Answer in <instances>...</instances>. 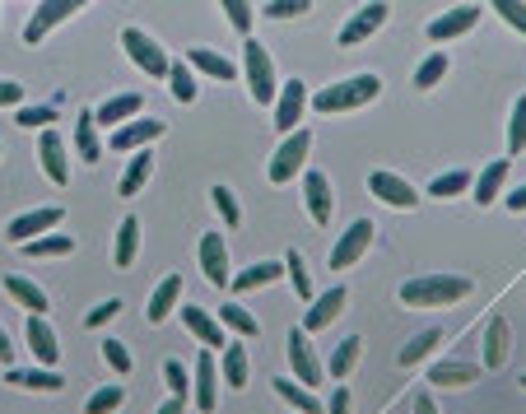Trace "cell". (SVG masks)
<instances>
[{"instance_id":"1","label":"cell","mask_w":526,"mask_h":414,"mask_svg":"<svg viewBox=\"0 0 526 414\" xmlns=\"http://www.w3.org/2000/svg\"><path fill=\"white\" fill-rule=\"evenodd\" d=\"M471 289L475 284L466 275H415L396 289V298L405 308H447V303H461Z\"/></svg>"},{"instance_id":"2","label":"cell","mask_w":526,"mask_h":414,"mask_svg":"<svg viewBox=\"0 0 526 414\" xmlns=\"http://www.w3.org/2000/svg\"><path fill=\"white\" fill-rule=\"evenodd\" d=\"M378 94H382L378 75H350V80H340V84H331V89H322V94L312 98V107L331 117V112H354V107L373 103Z\"/></svg>"},{"instance_id":"3","label":"cell","mask_w":526,"mask_h":414,"mask_svg":"<svg viewBox=\"0 0 526 414\" xmlns=\"http://www.w3.org/2000/svg\"><path fill=\"white\" fill-rule=\"evenodd\" d=\"M243 70H247V89H252V98H257L261 107L275 103L280 80H275V61H270V52L261 47V42H247L243 47Z\"/></svg>"},{"instance_id":"4","label":"cell","mask_w":526,"mask_h":414,"mask_svg":"<svg viewBox=\"0 0 526 414\" xmlns=\"http://www.w3.org/2000/svg\"><path fill=\"white\" fill-rule=\"evenodd\" d=\"M308 149H312V131H308V126H298L294 135H284V145L275 149V159H270V182H275V187L294 182L298 168L308 163Z\"/></svg>"},{"instance_id":"5","label":"cell","mask_w":526,"mask_h":414,"mask_svg":"<svg viewBox=\"0 0 526 414\" xmlns=\"http://www.w3.org/2000/svg\"><path fill=\"white\" fill-rule=\"evenodd\" d=\"M373 238H378V228H373V219H354L345 233H340V242L331 247V270H350L359 256L373 247Z\"/></svg>"},{"instance_id":"6","label":"cell","mask_w":526,"mask_h":414,"mask_svg":"<svg viewBox=\"0 0 526 414\" xmlns=\"http://www.w3.org/2000/svg\"><path fill=\"white\" fill-rule=\"evenodd\" d=\"M122 47L131 52V61L145 70V75H168V70H173V61L163 56V47L149 38L145 28H126V33H122Z\"/></svg>"},{"instance_id":"7","label":"cell","mask_w":526,"mask_h":414,"mask_svg":"<svg viewBox=\"0 0 526 414\" xmlns=\"http://www.w3.org/2000/svg\"><path fill=\"white\" fill-rule=\"evenodd\" d=\"M303 107H308V84L303 80L280 84V94H275V126L284 135H294L303 126Z\"/></svg>"},{"instance_id":"8","label":"cell","mask_w":526,"mask_h":414,"mask_svg":"<svg viewBox=\"0 0 526 414\" xmlns=\"http://www.w3.org/2000/svg\"><path fill=\"white\" fill-rule=\"evenodd\" d=\"M303 201H308V214L312 224H331L336 214V191H331V177L326 173H303Z\"/></svg>"},{"instance_id":"9","label":"cell","mask_w":526,"mask_h":414,"mask_svg":"<svg viewBox=\"0 0 526 414\" xmlns=\"http://www.w3.org/2000/svg\"><path fill=\"white\" fill-rule=\"evenodd\" d=\"M75 10H80L75 0H42L38 10H33V19L24 24V42H28V47H33V42H42L56 24H61V19H70Z\"/></svg>"},{"instance_id":"10","label":"cell","mask_w":526,"mask_h":414,"mask_svg":"<svg viewBox=\"0 0 526 414\" xmlns=\"http://www.w3.org/2000/svg\"><path fill=\"white\" fill-rule=\"evenodd\" d=\"M38 163L52 187H66L70 182V163H66V145H61V131H42L38 135Z\"/></svg>"},{"instance_id":"11","label":"cell","mask_w":526,"mask_h":414,"mask_svg":"<svg viewBox=\"0 0 526 414\" xmlns=\"http://www.w3.org/2000/svg\"><path fill=\"white\" fill-rule=\"evenodd\" d=\"M289 368L298 373V382L303 387H317L322 382V363H317V354H312V340H308V331H289Z\"/></svg>"},{"instance_id":"12","label":"cell","mask_w":526,"mask_h":414,"mask_svg":"<svg viewBox=\"0 0 526 414\" xmlns=\"http://www.w3.org/2000/svg\"><path fill=\"white\" fill-rule=\"evenodd\" d=\"M480 5H457V10H447V14H438L429 24V38L433 42H452V38H461V33H471L475 24H480Z\"/></svg>"},{"instance_id":"13","label":"cell","mask_w":526,"mask_h":414,"mask_svg":"<svg viewBox=\"0 0 526 414\" xmlns=\"http://www.w3.org/2000/svg\"><path fill=\"white\" fill-rule=\"evenodd\" d=\"M201 270H205V280L215 284V289H224V284L233 280L229 247H224V238H219V233H201Z\"/></svg>"},{"instance_id":"14","label":"cell","mask_w":526,"mask_h":414,"mask_svg":"<svg viewBox=\"0 0 526 414\" xmlns=\"http://www.w3.org/2000/svg\"><path fill=\"white\" fill-rule=\"evenodd\" d=\"M368 191H373L378 201H387L392 210H415V201H419L415 187L396 173H368Z\"/></svg>"},{"instance_id":"15","label":"cell","mask_w":526,"mask_h":414,"mask_svg":"<svg viewBox=\"0 0 526 414\" xmlns=\"http://www.w3.org/2000/svg\"><path fill=\"white\" fill-rule=\"evenodd\" d=\"M61 224V210L56 205H47V210H28V214H19V219H10V228H5V238L10 242H33L38 233H47V228H56Z\"/></svg>"},{"instance_id":"16","label":"cell","mask_w":526,"mask_h":414,"mask_svg":"<svg viewBox=\"0 0 526 414\" xmlns=\"http://www.w3.org/2000/svg\"><path fill=\"white\" fill-rule=\"evenodd\" d=\"M387 5H364V10H354V19L340 28V47H359L364 38H373L382 24H387Z\"/></svg>"},{"instance_id":"17","label":"cell","mask_w":526,"mask_h":414,"mask_svg":"<svg viewBox=\"0 0 526 414\" xmlns=\"http://www.w3.org/2000/svg\"><path fill=\"white\" fill-rule=\"evenodd\" d=\"M345 284H331L326 294L312 298V308L303 312V331H322V326H331V321L340 317V308H345Z\"/></svg>"},{"instance_id":"18","label":"cell","mask_w":526,"mask_h":414,"mask_svg":"<svg viewBox=\"0 0 526 414\" xmlns=\"http://www.w3.org/2000/svg\"><path fill=\"white\" fill-rule=\"evenodd\" d=\"M191 401L201 414H215L219 405V377H215V354H201L196 359V382H191Z\"/></svg>"},{"instance_id":"19","label":"cell","mask_w":526,"mask_h":414,"mask_svg":"<svg viewBox=\"0 0 526 414\" xmlns=\"http://www.w3.org/2000/svg\"><path fill=\"white\" fill-rule=\"evenodd\" d=\"M163 135V121H131V126H122V131H112V149L117 154H140V149H149L154 140Z\"/></svg>"},{"instance_id":"20","label":"cell","mask_w":526,"mask_h":414,"mask_svg":"<svg viewBox=\"0 0 526 414\" xmlns=\"http://www.w3.org/2000/svg\"><path fill=\"white\" fill-rule=\"evenodd\" d=\"M480 363H466V359H443L429 368V387H471V382H480Z\"/></svg>"},{"instance_id":"21","label":"cell","mask_w":526,"mask_h":414,"mask_svg":"<svg viewBox=\"0 0 526 414\" xmlns=\"http://www.w3.org/2000/svg\"><path fill=\"white\" fill-rule=\"evenodd\" d=\"M508 349H513V331H508V317H489L485 326V363L480 368H503L508 363Z\"/></svg>"},{"instance_id":"22","label":"cell","mask_w":526,"mask_h":414,"mask_svg":"<svg viewBox=\"0 0 526 414\" xmlns=\"http://www.w3.org/2000/svg\"><path fill=\"white\" fill-rule=\"evenodd\" d=\"M182 321H187V331L201 340V345H210V349H224L229 340H224V326H219V317H210L205 308H196V303H187L182 308Z\"/></svg>"},{"instance_id":"23","label":"cell","mask_w":526,"mask_h":414,"mask_svg":"<svg viewBox=\"0 0 526 414\" xmlns=\"http://www.w3.org/2000/svg\"><path fill=\"white\" fill-rule=\"evenodd\" d=\"M135 252H140V219L126 214L122 224H117V238H112V266L117 270L135 266Z\"/></svg>"},{"instance_id":"24","label":"cell","mask_w":526,"mask_h":414,"mask_svg":"<svg viewBox=\"0 0 526 414\" xmlns=\"http://www.w3.org/2000/svg\"><path fill=\"white\" fill-rule=\"evenodd\" d=\"M28 349L38 354L42 368H52V363H56L61 349H56V331H52V321H47V317H28Z\"/></svg>"},{"instance_id":"25","label":"cell","mask_w":526,"mask_h":414,"mask_svg":"<svg viewBox=\"0 0 526 414\" xmlns=\"http://www.w3.org/2000/svg\"><path fill=\"white\" fill-rule=\"evenodd\" d=\"M177 298H182V275H163V284L149 294V326H159L168 312H177Z\"/></svg>"},{"instance_id":"26","label":"cell","mask_w":526,"mask_h":414,"mask_svg":"<svg viewBox=\"0 0 526 414\" xmlns=\"http://www.w3.org/2000/svg\"><path fill=\"white\" fill-rule=\"evenodd\" d=\"M284 275V261H257V266H247L243 275H233V294H252V289H266L270 280H280Z\"/></svg>"},{"instance_id":"27","label":"cell","mask_w":526,"mask_h":414,"mask_svg":"<svg viewBox=\"0 0 526 414\" xmlns=\"http://www.w3.org/2000/svg\"><path fill=\"white\" fill-rule=\"evenodd\" d=\"M140 107H145V98L140 94H117V98H108V103L98 107L94 121L98 126H122V121H131L135 112H140Z\"/></svg>"},{"instance_id":"28","label":"cell","mask_w":526,"mask_h":414,"mask_svg":"<svg viewBox=\"0 0 526 414\" xmlns=\"http://www.w3.org/2000/svg\"><path fill=\"white\" fill-rule=\"evenodd\" d=\"M75 154H80L84 163H98V159H103V145H98V121H94V112H80V117H75Z\"/></svg>"},{"instance_id":"29","label":"cell","mask_w":526,"mask_h":414,"mask_svg":"<svg viewBox=\"0 0 526 414\" xmlns=\"http://www.w3.org/2000/svg\"><path fill=\"white\" fill-rule=\"evenodd\" d=\"M359 354H364V340H359V335H345V340H340V345L331 349V363H326V373L336 377V382H345V377L354 373Z\"/></svg>"},{"instance_id":"30","label":"cell","mask_w":526,"mask_h":414,"mask_svg":"<svg viewBox=\"0 0 526 414\" xmlns=\"http://www.w3.org/2000/svg\"><path fill=\"white\" fill-rule=\"evenodd\" d=\"M187 66L205 70V75H210V80H233V75H238V66H233L229 56L210 52V47H191V52H187Z\"/></svg>"},{"instance_id":"31","label":"cell","mask_w":526,"mask_h":414,"mask_svg":"<svg viewBox=\"0 0 526 414\" xmlns=\"http://www.w3.org/2000/svg\"><path fill=\"white\" fill-rule=\"evenodd\" d=\"M438 345H443V331H438V326H429V331H419L415 340H410V345L396 354V363H401V368H419V363L429 359Z\"/></svg>"},{"instance_id":"32","label":"cell","mask_w":526,"mask_h":414,"mask_svg":"<svg viewBox=\"0 0 526 414\" xmlns=\"http://www.w3.org/2000/svg\"><path fill=\"white\" fill-rule=\"evenodd\" d=\"M503 182H508V159H494V163H485V173L475 177V201H480V205L499 201Z\"/></svg>"},{"instance_id":"33","label":"cell","mask_w":526,"mask_h":414,"mask_svg":"<svg viewBox=\"0 0 526 414\" xmlns=\"http://www.w3.org/2000/svg\"><path fill=\"white\" fill-rule=\"evenodd\" d=\"M5 289H10L14 303H24L33 317H42V312H47V294H42L33 280H24V275H5Z\"/></svg>"},{"instance_id":"34","label":"cell","mask_w":526,"mask_h":414,"mask_svg":"<svg viewBox=\"0 0 526 414\" xmlns=\"http://www.w3.org/2000/svg\"><path fill=\"white\" fill-rule=\"evenodd\" d=\"M149 173H154V154L149 149H140V154H131V163H126V173H122V196H135V191H145Z\"/></svg>"},{"instance_id":"35","label":"cell","mask_w":526,"mask_h":414,"mask_svg":"<svg viewBox=\"0 0 526 414\" xmlns=\"http://www.w3.org/2000/svg\"><path fill=\"white\" fill-rule=\"evenodd\" d=\"M10 382L14 387H28V391H61L66 382H61V373H52V368H10Z\"/></svg>"},{"instance_id":"36","label":"cell","mask_w":526,"mask_h":414,"mask_svg":"<svg viewBox=\"0 0 526 414\" xmlns=\"http://www.w3.org/2000/svg\"><path fill=\"white\" fill-rule=\"evenodd\" d=\"M270 387L280 391L284 401L294 405V414H322V405H317V396H312L308 387H298V382H289V377H275Z\"/></svg>"},{"instance_id":"37","label":"cell","mask_w":526,"mask_h":414,"mask_svg":"<svg viewBox=\"0 0 526 414\" xmlns=\"http://www.w3.org/2000/svg\"><path fill=\"white\" fill-rule=\"evenodd\" d=\"M284 275H289V284H294V294H298V298H303V303L312 308V298H317V289H312L308 261H303L298 252H289V256H284Z\"/></svg>"},{"instance_id":"38","label":"cell","mask_w":526,"mask_h":414,"mask_svg":"<svg viewBox=\"0 0 526 414\" xmlns=\"http://www.w3.org/2000/svg\"><path fill=\"white\" fill-rule=\"evenodd\" d=\"M247 349L243 345H224V387H233V391H243L247 387Z\"/></svg>"},{"instance_id":"39","label":"cell","mask_w":526,"mask_h":414,"mask_svg":"<svg viewBox=\"0 0 526 414\" xmlns=\"http://www.w3.org/2000/svg\"><path fill=\"white\" fill-rule=\"evenodd\" d=\"M219 326H229V331H238V335H257L261 331V321L252 317L243 303H224V308H219Z\"/></svg>"},{"instance_id":"40","label":"cell","mask_w":526,"mask_h":414,"mask_svg":"<svg viewBox=\"0 0 526 414\" xmlns=\"http://www.w3.org/2000/svg\"><path fill=\"white\" fill-rule=\"evenodd\" d=\"M168 84H173L177 103H196V75H191L187 61H173V70H168Z\"/></svg>"},{"instance_id":"41","label":"cell","mask_w":526,"mask_h":414,"mask_svg":"<svg viewBox=\"0 0 526 414\" xmlns=\"http://www.w3.org/2000/svg\"><path fill=\"white\" fill-rule=\"evenodd\" d=\"M466 187H471V173H466V168H452V173H443V177H433V182H429V191L438 196V201H447V196H461Z\"/></svg>"},{"instance_id":"42","label":"cell","mask_w":526,"mask_h":414,"mask_svg":"<svg viewBox=\"0 0 526 414\" xmlns=\"http://www.w3.org/2000/svg\"><path fill=\"white\" fill-rule=\"evenodd\" d=\"M122 401H126V387H98L84 401V414H112V410H122Z\"/></svg>"},{"instance_id":"43","label":"cell","mask_w":526,"mask_h":414,"mask_svg":"<svg viewBox=\"0 0 526 414\" xmlns=\"http://www.w3.org/2000/svg\"><path fill=\"white\" fill-rule=\"evenodd\" d=\"M70 252H75V238H61V233L24 242V256H70Z\"/></svg>"},{"instance_id":"44","label":"cell","mask_w":526,"mask_h":414,"mask_svg":"<svg viewBox=\"0 0 526 414\" xmlns=\"http://www.w3.org/2000/svg\"><path fill=\"white\" fill-rule=\"evenodd\" d=\"M508 154H526V94L513 103V121H508Z\"/></svg>"},{"instance_id":"45","label":"cell","mask_w":526,"mask_h":414,"mask_svg":"<svg viewBox=\"0 0 526 414\" xmlns=\"http://www.w3.org/2000/svg\"><path fill=\"white\" fill-rule=\"evenodd\" d=\"M447 75V52H433L429 61H419L415 70V89H433V84Z\"/></svg>"},{"instance_id":"46","label":"cell","mask_w":526,"mask_h":414,"mask_svg":"<svg viewBox=\"0 0 526 414\" xmlns=\"http://www.w3.org/2000/svg\"><path fill=\"white\" fill-rule=\"evenodd\" d=\"M210 201H215V210L224 214V224L238 228L243 224V210H238V196H233L229 187H210Z\"/></svg>"},{"instance_id":"47","label":"cell","mask_w":526,"mask_h":414,"mask_svg":"<svg viewBox=\"0 0 526 414\" xmlns=\"http://www.w3.org/2000/svg\"><path fill=\"white\" fill-rule=\"evenodd\" d=\"M98 349H103V359H108V368H112V373H131V368H135V359H131V349H126L122 345V340H103V345H98Z\"/></svg>"},{"instance_id":"48","label":"cell","mask_w":526,"mask_h":414,"mask_svg":"<svg viewBox=\"0 0 526 414\" xmlns=\"http://www.w3.org/2000/svg\"><path fill=\"white\" fill-rule=\"evenodd\" d=\"M163 382H168V391H173V401H187L191 382H187V368H182L177 359H168V363H163Z\"/></svg>"},{"instance_id":"49","label":"cell","mask_w":526,"mask_h":414,"mask_svg":"<svg viewBox=\"0 0 526 414\" xmlns=\"http://www.w3.org/2000/svg\"><path fill=\"white\" fill-rule=\"evenodd\" d=\"M224 14H229V24L238 28V33H252V5H247V0H229V5H224Z\"/></svg>"},{"instance_id":"50","label":"cell","mask_w":526,"mask_h":414,"mask_svg":"<svg viewBox=\"0 0 526 414\" xmlns=\"http://www.w3.org/2000/svg\"><path fill=\"white\" fill-rule=\"evenodd\" d=\"M52 121H56V107H24V112H19V126H33V131H38V126L52 131Z\"/></svg>"},{"instance_id":"51","label":"cell","mask_w":526,"mask_h":414,"mask_svg":"<svg viewBox=\"0 0 526 414\" xmlns=\"http://www.w3.org/2000/svg\"><path fill=\"white\" fill-rule=\"evenodd\" d=\"M261 14L266 19H294V14H308V5L303 0H275V5H261Z\"/></svg>"},{"instance_id":"52","label":"cell","mask_w":526,"mask_h":414,"mask_svg":"<svg viewBox=\"0 0 526 414\" xmlns=\"http://www.w3.org/2000/svg\"><path fill=\"white\" fill-rule=\"evenodd\" d=\"M494 14H503V24H508V28H522V33H526V5H517V0H499Z\"/></svg>"},{"instance_id":"53","label":"cell","mask_w":526,"mask_h":414,"mask_svg":"<svg viewBox=\"0 0 526 414\" xmlns=\"http://www.w3.org/2000/svg\"><path fill=\"white\" fill-rule=\"evenodd\" d=\"M117 312H122V298H108V303H98V308L84 317V326H108Z\"/></svg>"},{"instance_id":"54","label":"cell","mask_w":526,"mask_h":414,"mask_svg":"<svg viewBox=\"0 0 526 414\" xmlns=\"http://www.w3.org/2000/svg\"><path fill=\"white\" fill-rule=\"evenodd\" d=\"M14 103H24V84L0 80V107H14Z\"/></svg>"},{"instance_id":"55","label":"cell","mask_w":526,"mask_h":414,"mask_svg":"<svg viewBox=\"0 0 526 414\" xmlns=\"http://www.w3.org/2000/svg\"><path fill=\"white\" fill-rule=\"evenodd\" d=\"M326 414H350V391L336 387V396L326 401Z\"/></svg>"},{"instance_id":"56","label":"cell","mask_w":526,"mask_h":414,"mask_svg":"<svg viewBox=\"0 0 526 414\" xmlns=\"http://www.w3.org/2000/svg\"><path fill=\"white\" fill-rule=\"evenodd\" d=\"M508 210H513V214L526 210V187H513V191H508Z\"/></svg>"},{"instance_id":"57","label":"cell","mask_w":526,"mask_h":414,"mask_svg":"<svg viewBox=\"0 0 526 414\" xmlns=\"http://www.w3.org/2000/svg\"><path fill=\"white\" fill-rule=\"evenodd\" d=\"M0 363H5V368L14 363V345H10V335H5V326H0Z\"/></svg>"},{"instance_id":"58","label":"cell","mask_w":526,"mask_h":414,"mask_svg":"<svg viewBox=\"0 0 526 414\" xmlns=\"http://www.w3.org/2000/svg\"><path fill=\"white\" fill-rule=\"evenodd\" d=\"M415 414H438V405H433L429 391H419V396H415Z\"/></svg>"},{"instance_id":"59","label":"cell","mask_w":526,"mask_h":414,"mask_svg":"<svg viewBox=\"0 0 526 414\" xmlns=\"http://www.w3.org/2000/svg\"><path fill=\"white\" fill-rule=\"evenodd\" d=\"M154 414H187V401H173V396H168V401H163Z\"/></svg>"},{"instance_id":"60","label":"cell","mask_w":526,"mask_h":414,"mask_svg":"<svg viewBox=\"0 0 526 414\" xmlns=\"http://www.w3.org/2000/svg\"><path fill=\"white\" fill-rule=\"evenodd\" d=\"M517 387H522V391H526V373H522V382H517Z\"/></svg>"}]
</instances>
